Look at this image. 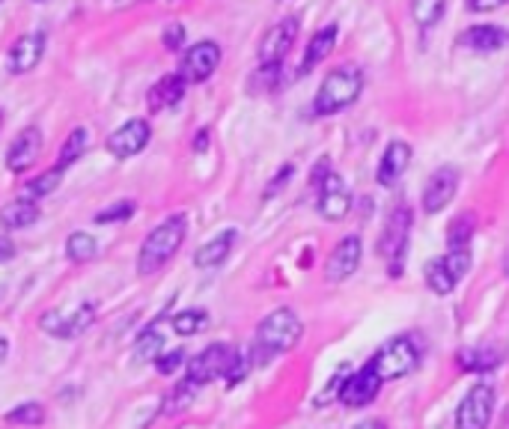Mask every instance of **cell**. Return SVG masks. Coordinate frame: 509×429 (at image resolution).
I'll list each match as a JSON object with an SVG mask.
<instances>
[{
	"instance_id": "cell-1",
	"label": "cell",
	"mask_w": 509,
	"mask_h": 429,
	"mask_svg": "<svg viewBox=\"0 0 509 429\" xmlns=\"http://www.w3.org/2000/svg\"><path fill=\"white\" fill-rule=\"evenodd\" d=\"M304 334V322L292 307H277L272 310L263 322L256 325L254 349H251V364H268L277 355H286L301 343Z\"/></svg>"
},
{
	"instance_id": "cell-2",
	"label": "cell",
	"mask_w": 509,
	"mask_h": 429,
	"mask_svg": "<svg viewBox=\"0 0 509 429\" xmlns=\"http://www.w3.org/2000/svg\"><path fill=\"white\" fill-rule=\"evenodd\" d=\"M185 235H188V218L182 212L170 214L146 233L144 244H140V254H137V274L140 277H153L158 274L161 268H165L173 256L179 254V248L185 244Z\"/></svg>"
},
{
	"instance_id": "cell-3",
	"label": "cell",
	"mask_w": 509,
	"mask_h": 429,
	"mask_svg": "<svg viewBox=\"0 0 509 429\" xmlns=\"http://www.w3.org/2000/svg\"><path fill=\"white\" fill-rule=\"evenodd\" d=\"M364 90V72L354 66V63H343V66H334L319 84L316 102H313V111L319 116L340 114L345 107H352L357 102V95Z\"/></svg>"
},
{
	"instance_id": "cell-4",
	"label": "cell",
	"mask_w": 509,
	"mask_h": 429,
	"mask_svg": "<svg viewBox=\"0 0 509 429\" xmlns=\"http://www.w3.org/2000/svg\"><path fill=\"white\" fill-rule=\"evenodd\" d=\"M370 364L375 367V373L382 375V382L405 379V375L414 373L420 364V343L411 334H396L375 352Z\"/></svg>"
},
{
	"instance_id": "cell-5",
	"label": "cell",
	"mask_w": 509,
	"mask_h": 429,
	"mask_svg": "<svg viewBox=\"0 0 509 429\" xmlns=\"http://www.w3.org/2000/svg\"><path fill=\"white\" fill-rule=\"evenodd\" d=\"M238 355H242V352L233 349L230 343H212V346H205L185 364L188 367L185 379H191L197 388H203V384H209L215 379H226Z\"/></svg>"
},
{
	"instance_id": "cell-6",
	"label": "cell",
	"mask_w": 509,
	"mask_h": 429,
	"mask_svg": "<svg viewBox=\"0 0 509 429\" xmlns=\"http://www.w3.org/2000/svg\"><path fill=\"white\" fill-rule=\"evenodd\" d=\"M408 235H411V209L396 206L384 224L382 242H378V254L387 260V274L391 277L403 274V263L408 254Z\"/></svg>"
},
{
	"instance_id": "cell-7",
	"label": "cell",
	"mask_w": 509,
	"mask_h": 429,
	"mask_svg": "<svg viewBox=\"0 0 509 429\" xmlns=\"http://www.w3.org/2000/svg\"><path fill=\"white\" fill-rule=\"evenodd\" d=\"M497 394L489 382H476L468 388V394L459 400L456 409V429H489L494 417Z\"/></svg>"
},
{
	"instance_id": "cell-8",
	"label": "cell",
	"mask_w": 509,
	"mask_h": 429,
	"mask_svg": "<svg viewBox=\"0 0 509 429\" xmlns=\"http://www.w3.org/2000/svg\"><path fill=\"white\" fill-rule=\"evenodd\" d=\"M95 322V304L84 302L81 307H75L72 314H63V310H45L39 316V328L45 334L57 337V340H75L90 331V325Z\"/></svg>"
},
{
	"instance_id": "cell-9",
	"label": "cell",
	"mask_w": 509,
	"mask_h": 429,
	"mask_svg": "<svg viewBox=\"0 0 509 429\" xmlns=\"http://www.w3.org/2000/svg\"><path fill=\"white\" fill-rule=\"evenodd\" d=\"M149 141H153V125H149L146 120H140V116H135V120L123 123L116 132L107 135L105 144H107V153H111L114 158L125 161V158H135L144 153Z\"/></svg>"
},
{
	"instance_id": "cell-10",
	"label": "cell",
	"mask_w": 509,
	"mask_h": 429,
	"mask_svg": "<svg viewBox=\"0 0 509 429\" xmlns=\"http://www.w3.org/2000/svg\"><path fill=\"white\" fill-rule=\"evenodd\" d=\"M378 391H382V375L375 373L373 364H366V367L352 373L349 379H343L337 400L345 409H364V405H370L375 400Z\"/></svg>"
},
{
	"instance_id": "cell-11",
	"label": "cell",
	"mask_w": 509,
	"mask_h": 429,
	"mask_svg": "<svg viewBox=\"0 0 509 429\" xmlns=\"http://www.w3.org/2000/svg\"><path fill=\"white\" fill-rule=\"evenodd\" d=\"M361 256H364L361 235H345V239H340L334 244V251L328 254V260H324V281L328 284L349 281L357 272V265H361Z\"/></svg>"
},
{
	"instance_id": "cell-12",
	"label": "cell",
	"mask_w": 509,
	"mask_h": 429,
	"mask_svg": "<svg viewBox=\"0 0 509 429\" xmlns=\"http://www.w3.org/2000/svg\"><path fill=\"white\" fill-rule=\"evenodd\" d=\"M221 66V45L212 39H203L197 45H191L182 57V78L188 84H203L209 81L215 72Z\"/></svg>"
},
{
	"instance_id": "cell-13",
	"label": "cell",
	"mask_w": 509,
	"mask_h": 429,
	"mask_svg": "<svg viewBox=\"0 0 509 429\" xmlns=\"http://www.w3.org/2000/svg\"><path fill=\"white\" fill-rule=\"evenodd\" d=\"M316 209H319V214H322L324 221H343V218H349V212H352V191L343 182V176L337 174V170H331V174L319 182Z\"/></svg>"
},
{
	"instance_id": "cell-14",
	"label": "cell",
	"mask_w": 509,
	"mask_h": 429,
	"mask_svg": "<svg viewBox=\"0 0 509 429\" xmlns=\"http://www.w3.org/2000/svg\"><path fill=\"white\" fill-rule=\"evenodd\" d=\"M298 25L301 21L295 15H286L284 21L272 25V30L259 42V63H263V66H280V63H284L289 48L295 45V39H298Z\"/></svg>"
},
{
	"instance_id": "cell-15",
	"label": "cell",
	"mask_w": 509,
	"mask_h": 429,
	"mask_svg": "<svg viewBox=\"0 0 509 429\" xmlns=\"http://www.w3.org/2000/svg\"><path fill=\"white\" fill-rule=\"evenodd\" d=\"M456 191H459V170L456 167H438L424 185V212L438 214L441 209H447L453 203V197H456Z\"/></svg>"
},
{
	"instance_id": "cell-16",
	"label": "cell",
	"mask_w": 509,
	"mask_h": 429,
	"mask_svg": "<svg viewBox=\"0 0 509 429\" xmlns=\"http://www.w3.org/2000/svg\"><path fill=\"white\" fill-rule=\"evenodd\" d=\"M45 45H48V36L42 34V30H34V34H25L13 42V48H9V72L13 75H27L34 72L42 57H45Z\"/></svg>"
},
{
	"instance_id": "cell-17",
	"label": "cell",
	"mask_w": 509,
	"mask_h": 429,
	"mask_svg": "<svg viewBox=\"0 0 509 429\" xmlns=\"http://www.w3.org/2000/svg\"><path fill=\"white\" fill-rule=\"evenodd\" d=\"M42 153V132L36 125H27L25 132H18L13 137V144L6 149V170L9 174H25L36 165V158Z\"/></svg>"
},
{
	"instance_id": "cell-18",
	"label": "cell",
	"mask_w": 509,
	"mask_h": 429,
	"mask_svg": "<svg viewBox=\"0 0 509 429\" xmlns=\"http://www.w3.org/2000/svg\"><path fill=\"white\" fill-rule=\"evenodd\" d=\"M459 48H468L474 54H494L504 51L509 45V30L497 27V25H474L464 34L456 36Z\"/></svg>"
},
{
	"instance_id": "cell-19",
	"label": "cell",
	"mask_w": 509,
	"mask_h": 429,
	"mask_svg": "<svg viewBox=\"0 0 509 429\" xmlns=\"http://www.w3.org/2000/svg\"><path fill=\"white\" fill-rule=\"evenodd\" d=\"M411 158H414V149H411V144H405V141H391V144H387L382 161H378V170H375L378 185H384V188L396 185V182L405 176Z\"/></svg>"
},
{
	"instance_id": "cell-20",
	"label": "cell",
	"mask_w": 509,
	"mask_h": 429,
	"mask_svg": "<svg viewBox=\"0 0 509 429\" xmlns=\"http://www.w3.org/2000/svg\"><path fill=\"white\" fill-rule=\"evenodd\" d=\"M185 78L182 75H165V78H158L153 87L146 93V105L149 111L158 114V111H167V107L179 105L182 95H185Z\"/></svg>"
},
{
	"instance_id": "cell-21",
	"label": "cell",
	"mask_w": 509,
	"mask_h": 429,
	"mask_svg": "<svg viewBox=\"0 0 509 429\" xmlns=\"http://www.w3.org/2000/svg\"><path fill=\"white\" fill-rule=\"evenodd\" d=\"M36 221H39V203L25 195L0 206V227L4 230H27Z\"/></svg>"
},
{
	"instance_id": "cell-22",
	"label": "cell",
	"mask_w": 509,
	"mask_h": 429,
	"mask_svg": "<svg viewBox=\"0 0 509 429\" xmlns=\"http://www.w3.org/2000/svg\"><path fill=\"white\" fill-rule=\"evenodd\" d=\"M235 239H238V230L218 233L215 239H209L205 244H200L197 251H194V265H197V268H218V265H224L226 256L233 254Z\"/></svg>"
},
{
	"instance_id": "cell-23",
	"label": "cell",
	"mask_w": 509,
	"mask_h": 429,
	"mask_svg": "<svg viewBox=\"0 0 509 429\" xmlns=\"http://www.w3.org/2000/svg\"><path fill=\"white\" fill-rule=\"evenodd\" d=\"M161 325H165V314L155 316L137 334V340H135V361L137 364H155L161 352H165V334H161Z\"/></svg>"
},
{
	"instance_id": "cell-24",
	"label": "cell",
	"mask_w": 509,
	"mask_h": 429,
	"mask_svg": "<svg viewBox=\"0 0 509 429\" xmlns=\"http://www.w3.org/2000/svg\"><path fill=\"white\" fill-rule=\"evenodd\" d=\"M456 358L464 373H489L494 367H501L504 349L501 346H468V349H462Z\"/></svg>"
},
{
	"instance_id": "cell-25",
	"label": "cell",
	"mask_w": 509,
	"mask_h": 429,
	"mask_svg": "<svg viewBox=\"0 0 509 429\" xmlns=\"http://www.w3.org/2000/svg\"><path fill=\"white\" fill-rule=\"evenodd\" d=\"M337 36H340V27L331 25L328 27H322L316 36L310 39V45H307V51H304V63H301V72H310V69H316L322 60H328V54L337 48Z\"/></svg>"
},
{
	"instance_id": "cell-26",
	"label": "cell",
	"mask_w": 509,
	"mask_h": 429,
	"mask_svg": "<svg viewBox=\"0 0 509 429\" xmlns=\"http://www.w3.org/2000/svg\"><path fill=\"white\" fill-rule=\"evenodd\" d=\"M63 176H66V167L63 165H54V167H48L45 174H39V176H34L25 185V197H30V200H42V197H51L54 191L60 188V182H63Z\"/></svg>"
},
{
	"instance_id": "cell-27",
	"label": "cell",
	"mask_w": 509,
	"mask_h": 429,
	"mask_svg": "<svg viewBox=\"0 0 509 429\" xmlns=\"http://www.w3.org/2000/svg\"><path fill=\"white\" fill-rule=\"evenodd\" d=\"M6 424H13V426H27V429H36L48 421V412H45V405L36 403V400H27V403H18L15 409H9L6 417H4Z\"/></svg>"
},
{
	"instance_id": "cell-28",
	"label": "cell",
	"mask_w": 509,
	"mask_h": 429,
	"mask_svg": "<svg viewBox=\"0 0 509 429\" xmlns=\"http://www.w3.org/2000/svg\"><path fill=\"white\" fill-rule=\"evenodd\" d=\"M95 254H99V242H95L90 233L78 230V233H72L69 239H66V256H69L75 265L93 263Z\"/></svg>"
},
{
	"instance_id": "cell-29",
	"label": "cell",
	"mask_w": 509,
	"mask_h": 429,
	"mask_svg": "<svg viewBox=\"0 0 509 429\" xmlns=\"http://www.w3.org/2000/svg\"><path fill=\"white\" fill-rule=\"evenodd\" d=\"M424 281H426V286L432 289V293L435 295H450L453 289H456V277H453L450 272H447V265H444V260L438 256V260H429L426 265H424Z\"/></svg>"
},
{
	"instance_id": "cell-30",
	"label": "cell",
	"mask_w": 509,
	"mask_h": 429,
	"mask_svg": "<svg viewBox=\"0 0 509 429\" xmlns=\"http://www.w3.org/2000/svg\"><path fill=\"white\" fill-rule=\"evenodd\" d=\"M197 384H194L191 379H182L176 388H170V394L161 400V414H179L185 412L188 405L194 403V396H197Z\"/></svg>"
},
{
	"instance_id": "cell-31",
	"label": "cell",
	"mask_w": 509,
	"mask_h": 429,
	"mask_svg": "<svg viewBox=\"0 0 509 429\" xmlns=\"http://www.w3.org/2000/svg\"><path fill=\"white\" fill-rule=\"evenodd\" d=\"M170 325H173V331H176L179 337H194V334H200L205 325H209V314H205L203 307L179 310V314L170 319Z\"/></svg>"
},
{
	"instance_id": "cell-32",
	"label": "cell",
	"mask_w": 509,
	"mask_h": 429,
	"mask_svg": "<svg viewBox=\"0 0 509 429\" xmlns=\"http://www.w3.org/2000/svg\"><path fill=\"white\" fill-rule=\"evenodd\" d=\"M474 230H476V214L474 212H462L459 218H453L450 227H447V251L468 248L471 239H474Z\"/></svg>"
},
{
	"instance_id": "cell-33",
	"label": "cell",
	"mask_w": 509,
	"mask_h": 429,
	"mask_svg": "<svg viewBox=\"0 0 509 429\" xmlns=\"http://www.w3.org/2000/svg\"><path fill=\"white\" fill-rule=\"evenodd\" d=\"M447 13V0H411V18L417 27H435Z\"/></svg>"
},
{
	"instance_id": "cell-34",
	"label": "cell",
	"mask_w": 509,
	"mask_h": 429,
	"mask_svg": "<svg viewBox=\"0 0 509 429\" xmlns=\"http://www.w3.org/2000/svg\"><path fill=\"white\" fill-rule=\"evenodd\" d=\"M86 146H90V132H86V128H75V132H72V135L66 137V141H63V146H60L57 165H63V167L75 165V161H78V158L86 153Z\"/></svg>"
},
{
	"instance_id": "cell-35",
	"label": "cell",
	"mask_w": 509,
	"mask_h": 429,
	"mask_svg": "<svg viewBox=\"0 0 509 429\" xmlns=\"http://www.w3.org/2000/svg\"><path fill=\"white\" fill-rule=\"evenodd\" d=\"M444 265H447V272L456 277V281H462L464 274L471 272V248H453L441 256Z\"/></svg>"
},
{
	"instance_id": "cell-36",
	"label": "cell",
	"mask_w": 509,
	"mask_h": 429,
	"mask_svg": "<svg viewBox=\"0 0 509 429\" xmlns=\"http://www.w3.org/2000/svg\"><path fill=\"white\" fill-rule=\"evenodd\" d=\"M135 203L132 200H119L116 203V206H107V209H102L99 214H95V224H105V227H107V224H123V221H128V218H132V214H135Z\"/></svg>"
},
{
	"instance_id": "cell-37",
	"label": "cell",
	"mask_w": 509,
	"mask_h": 429,
	"mask_svg": "<svg viewBox=\"0 0 509 429\" xmlns=\"http://www.w3.org/2000/svg\"><path fill=\"white\" fill-rule=\"evenodd\" d=\"M185 364H188L185 352H182V349H173V352H165V355H158L155 370H158L161 375H173L179 367H185Z\"/></svg>"
},
{
	"instance_id": "cell-38",
	"label": "cell",
	"mask_w": 509,
	"mask_h": 429,
	"mask_svg": "<svg viewBox=\"0 0 509 429\" xmlns=\"http://www.w3.org/2000/svg\"><path fill=\"white\" fill-rule=\"evenodd\" d=\"M161 45L167 51H182L185 48V27H182L179 21H170L165 27V34H161Z\"/></svg>"
},
{
	"instance_id": "cell-39",
	"label": "cell",
	"mask_w": 509,
	"mask_h": 429,
	"mask_svg": "<svg viewBox=\"0 0 509 429\" xmlns=\"http://www.w3.org/2000/svg\"><path fill=\"white\" fill-rule=\"evenodd\" d=\"M292 174H295V167H292V165H284V167H280V170H277V176L265 185V197H277V195H280V188H284L286 182L292 179Z\"/></svg>"
},
{
	"instance_id": "cell-40",
	"label": "cell",
	"mask_w": 509,
	"mask_h": 429,
	"mask_svg": "<svg viewBox=\"0 0 509 429\" xmlns=\"http://www.w3.org/2000/svg\"><path fill=\"white\" fill-rule=\"evenodd\" d=\"M506 0H468V9L471 13H494V9H501Z\"/></svg>"
},
{
	"instance_id": "cell-41",
	"label": "cell",
	"mask_w": 509,
	"mask_h": 429,
	"mask_svg": "<svg viewBox=\"0 0 509 429\" xmlns=\"http://www.w3.org/2000/svg\"><path fill=\"white\" fill-rule=\"evenodd\" d=\"M18 254V248H15V242L13 239H6V235H0V265L4 263H9L13 260V256Z\"/></svg>"
},
{
	"instance_id": "cell-42",
	"label": "cell",
	"mask_w": 509,
	"mask_h": 429,
	"mask_svg": "<svg viewBox=\"0 0 509 429\" xmlns=\"http://www.w3.org/2000/svg\"><path fill=\"white\" fill-rule=\"evenodd\" d=\"M352 429H387L384 421H378V417H373V421H361V424H354Z\"/></svg>"
},
{
	"instance_id": "cell-43",
	"label": "cell",
	"mask_w": 509,
	"mask_h": 429,
	"mask_svg": "<svg viewBox=\"0 0 509 429\" xmlns=\"http://www.w3.org/2000/svg\"><path fill=\"white\" fill-rule=\"evenodd\" d=\"M6 358H9V340L0 337V367L6 364Z\"/></svg>"
},
{
	"instance_id": "cell-44",
	"label": "cell",
	"mask_w": 509,
	"mask_h": 429,
	"mask_svg": "<svg viewBox=\"0 0 509 429\" xmlns=\"http://www.w3.org/2000/svg\"><path fill=\"white\" fill-rule=\"evenodd\" d=\"M205 141H209V132H200L197 137H194V149H197V153H203V149H205Z\"/></svg>"
},
{
	"instance_id": "cell-45",
	"label": "cell",
	"mask_w": 509,
	"mask_h": 429,
	"mask_svg": "<svg viewBox=\"0 0 509 429\" xmlns=\"http://www.w3.org/2000/svg\"><path fill=\"white\" fill-rule=\"evenodd\" d=\"M504 274L509 277V254H506V260H504Z\"/></svg>"
},
{
	"instance_id": "cell-46",
	"label": "cell",
	"mask_w": 509,
	"mask_h": 429,
	"mask_svg": "<svg viewBox=\"0 0 509 429\" xmlns=\"http://www.w3.org/2000/svg\"><path fill=\"white\" fill-rule=\"evenodd\" d=\"M0 128H4V114H0Z\"/></svg>"
},
{
	"instance_id": "cell-47",
	"label": "cell",
	"mask_w": 509,
	"mask_h": 429,
	"mask_svg": "<svg viewBox=\"0 0 509 429\" xmlns=\"http://www.w3.org/2000/svg\"><path fill=\"white\" fill-rule=\"evenodd\" d=\"M36 4H42V0H36Z\"/></svg>"
}]
</instances>
